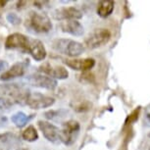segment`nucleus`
<instances>
[{
    "mask_svg": "<svg viewBox=\"0 0 150 150\" xmlns=\"http://www.w3.org/2000/svg\"><path fill=\"white\" fill-rule=\"evenodd\" d=\"M25 27L33 33H47L52 30L53 26L46 14L30 11L25 20Z\"/></svg>",
    "mask_w": 150,
    "mask_h": 150,
    "instance_id": "1",
    "label": "nucleus"
},
{
    "mask_svg": "<svg viewBox=\"0 0 150 150\" xmlns=\"http://www.w3.org/2000/svg\"><path fill=\"white\" fill-rule=\"evenodd\" d=\"M29 89L18 83H0V96L10 99L14 104L26 105Z\"/></svg>",
    "mask_w": 150,
    "mask_h": 150,
    "instance_id": "2",
    "label": "nucleus"
},
{
    "mask_svg": "<svg viewBox=\"0 0 150 150\" xmlns=\"http://www.w3.org/2000/svg\"><path fill=\"white\" fill-rule=\"evenodd\" d=\"M52 48L55 51L69 57H78L84 51V46L81 42L69 38L55 39L52 42Z\"/></svg>",
    "mask_w": 150,
    "mask_h": 150,
    "instance_id": "3",
    "label": "nucleus"
},
{
    "mask_svg": "<svg viewBox=\"0 0 150 150\" xmlns=\"http://www.w3.org/2000/svg\"><path fill=\"white\" fill-rule=\"evenodd\" d=\"M80 129L81 126L78 121L69 120L65 122L60 129V142H63L65 145H72L77 140Z\"/></svg>",
    "mask_w": 150,
    "mask_h": 150,
    "instance_id": "4",
    "label": "nucleus"
},
{
    "mask_svg": "<svg viewBox=\"0 0 150 150\" xmlns=\"http://www.w3.org/2000/svg\"><path fill=\"white\" fill-rule=\"evenodd\" d=\"M111 39V33L107 29H96L86 38V45L89 49H95L107 44Z\"/></svg>",
    "mask_w": 150,
    "mask_h": 150,
    "instance_id": "5",
    "label": "nucleus"
},
{
    "mask_svg": "<svg viewBox=\"0 0 150 150\" xmlns=\"http://www.w3.org/2000/svg\"><path fill=\"white\" fill-rule=\"evenodd\" d=\"M55 103V99L51 96L44 95L40 92H30L28 96L26 105H28L30 108L39 110L48 108L52 106Z\"/></svg>",
    "mask_w": 150,
    "mask_h": 150,
    "instance_id": "6",
    "label": "nucleus"
},
{
    "mask_svg": "<svg viewBox=\"0 0 150 150\" xmlns=\"http://www.w3.org/2000/svg\"><path fill=\"white\" fill-rule=\"evenodd\" d=\"M38 71L54 80H66L69 78V72L63 66H54L49 62H44L38 67Z\"/></svg>",
    "mask_w": 150,
    "mask_h": 150,
    "instance_id": "7",
    "label": "nucleus"
},
{
    "mask_svg": "<svg viewBox=\"0 0 150 150\" xmlns=\"http://www.w3.org/2000/svg\"><path fill=\"white\" fill-rule=\"evenodd\" d=\"M30 38L23 33H15L8 35L5 41V47L7 49H19L23 52H28Z\"/></svg>",
    "mask_w": 150,
    "mask_h": 150,
    "instance_id": "8",
    "label": "nucleus"
},
{
    "mask_svg": "<svg viewBox=\"0 0 150 150\" xmlns=\"http://www.w3.org/2000/svg\"><path fill=\"white\" fill-rule=\"evenodd\" d=\"M38 126L41 131L43 137L48 141L54 144H58L60 142V129L58 127H56L55 125L49 123L47 121L42 120L38 122Z\"/></svg>",
    "mask_w": 150,
    "mask_h": 150,
    "instance_id": "9",
    "label": "nucleus"
},
{
    "mask_svg": "<svg viewBox=\"0 0 150 150\" xmlns=\"http://www.w3.org/2000/svg\"><path fill=\"white\" fill-rule=\"evenodd\" d=\"M52 17L56 21H78L83 17V13L76 7H61L53 11Z\"/></svg>",
    "mask_w": 150,
    "mask_h": 150,
    "instance_id": "10",
    "label": "nucleus"
},
{
    "mask_svg": "<svg viewBox=\"0 0 150 150\" xmlns=\"http://www.w3.org/2000/svg\"><path fill=\"white\" fill-rule=\"evenodd\" d=\"M28 81L33 86L54 90L57 86V81L43 74H33L28 77Z\"/></svg>",
    "mask_w": 150,
    "mask_h": 150,
    "instance_id": "11",
    "label": "nucleus"
},
{
    "mask_svg": "<svg viewBox=\"0 0 150 150\" xmlns=\"http://www.w3.org/2000/svg\"><path fill=\"white\" fill-rule=\"evenodd\" d=\"M28 65H29V62H18L14 64L12 67H10L9 69L1 74L0 80L3 81H9L16 78L23 77L26 73Z\"/></svg>",
    "mask_w": 150,
    "mask_h": 150,
    "instance_id": "12",
    "label": "nucleus"
},
{
    "mask_svg": "<svg viewBox=\"0 0 150 150\" xmlns=\"http://www.w3.org/2000/svg\"><path fill=\"white\" fill-rule=\"evenodd\" d=\"M28 52L35 61H43L47 56L46 49L44 44L39 39L30 38L29 46H28Z\"/></svg>",
    "mask_w": 150,
    "mask_h": 150,
    "instance_id": "13",
    "label": "nucleus"
},
{
    "mask_svg": "<svg viewBox=\"0 0 150 150\" xmlns=\"http://www.w3.org/2000/svg\"><path fill=\"white\" fill-rule=\"evenodd\" d=\"M64 63L73 70L77 71H86L91 70L95 66V60L92 58H84V59H66Z\"/></svg>",
    "mask_w": 150,
    "mask_h": 150,
    "instance_id": "14",
    "label": "nucleus"
},
{
    "mask_svg": "<svg viewBox=\"0 0 150 150\" xmlns=\"http://www.w3.org/2000/svg\"><path fill=\"white\" fill-rule=\"evenodd\" d=\"M60 28L63 33H67L74 36H81L84 33L83 26L77 20L62 22Z\"/></svg>",
    "mask_w": 150,
    "mask_h": 150,
    "instance_id": "15",
    "label": "nucleus"
},
{
    "mask_svg": "<svg viewBox=\"0 0 150 150\" xmlns=\"http://www.w3.org/2000/svg\"><path fill=\"white\" fill-rule=\"evenodd\" d=\"M16 141L17 137L14 134H0V150H29L24 147H20Z\"/></svg>",
    "mask_w": 150,
    "mask_h": 150,
    "instance_id": "16",
    "label": "nucleus"
},
{
    "mask_svg": "<svg viewBox=\"0 0 150 150\" xmlns=\"http://www.w3.org/2000/svg\"><path fill=\"white\" fill-rule=\"evenodd\" d=\"M115 8L114 1L111 0H103L97 4V15L101 18H107L113 13Z\"/></svg>",
    "mask_w": 150,
    "mask_h": 150,
    "instance_id": "17",
    "label": "nucleus"
},
{
    "mask_svg": "<svg viewBox=\"0 0 150 150\" xmlns=\"http://www.w3.org/2000/svg\"><path fill=\"white\" fill-rule=\"evenodd\" d=\"M32 117H29L28 115L25 114L24 112H17L11 117V122L15 124L17 128H23L28 124V122L30 120Z\"/></svg>",
    "mask_w": 150,
    "mask_h": 150,
    "instance_id": "18",
    "label": "nucleus"
},
{
    "mask_svg": "<svg viewBox=\"0 0 150 150\" xmlns=\"http://www.w3.org/2000/svg\"><path fill=\"white\" fill-rule=\"evenodd\" d=\"M22 138L28 142H33L38 139V134L36 129L33 126H29L28 128L23 132Z\"/></svg>",
    "mask_w": 150,
    "mask_h": 150,
    "instance_id": "19",
    "label": "nucleus"
},
{
    "mask_svg": "<svg viewBox=\"0 0 150 150\" xmlns=\"http://www.w3.org/2000/svg\"><path fill=\"white\" fill-rule=\"evenodd\" d=\"M66 110L60 109V110H51V111H47L44 113L45 118L48 120H54V121H59L60 118H64L67 114Z\"/></svg>",
    "mask_w": 150,
    "mask_h": 150,
    "instance_id": "20",
    "label": "nucleus"
},
{
    "mask_svg": "<svg viewBox=\"0 0 150 150\" xmlns=\"http://www.w3.org/2000/svg\"><path fill=\"white\" fill-rule=\"evenodd\" d=\"M139 113H140V107H137V109H134V111H132L131 114H129L128 117H127L125 124H126V125H129V124L134 123L135 121H137L138 116H139Z\"/></svg>",
    "mask_w": 150,
    "mask_h": 150,
    "instance_id": "21",
    "label": "nucleus"
},
{
    "mask_svg": "<svg viewBox=\"0 0 150 150\" xmlns=\"http://www.w3.org/2000/svg\"><path fill=\"white\" fill-rule=\"evenodd\" d=\"M13 105H14V103L10 99L0 96V113L4 112L5 110H9Z\"/></svg>",
    "mask_w": 150,
    "mask_h": 150,
    "instance_id": "22",
    "label": "nucleus"
},
{
    "mask_svg": "<svg viewBox=\"0 0 150 150\" xmlns=\"http://www.w3.org/2000/svg\"><path fill=\"white\" fill-rule=\"evenodd\" d=\"M6 19H7V21L10 23V24L14 25V26H18V25L21 24V22H22L21 18H20V17L17 15L16 13H9V14H7Z\"/></svg>",
    "mask_w": 150,
    "mask_h": 150,
    "instance_id": "23",
    "label": "nucleus"
},
{
    "mask_svg": "<svg viewBox=\"0 0 150 150\" xmlns=\"http://www.w3.org/2000/svg\"><path fill=\"white\" fill-rule=\"evenodd\" d=\"M90 107H91V104L87 102V101H84V102H81L80 104H77L74 109L78 112H84V111H88Z\"/></svg>",
    "mask_w": 150,
    "mask_h": 150,
    "instance_id": "24",
    "label": "nucleus"
},
{
    "mask_svg": "<svg viewBox=\"0 0 150 150\" xmlns=\"http://www.w3.org/2000/svg\"><path fill=\"white\" fill-rule=\"evenodd\" d=\"M8 63L6 61H4V60H0V73H2V72H5L6 71V69H8Z\"/></svg>",
    "mask_w": 150,
    "mask_h": 150,
    "instance_id": "25",
    "label": "nucleus"
},
{
    "mask_svg": "<svg viewBox=\"0 0 150 150\" xmlns=\"http://www.w3.org/2000/svg\"><path fill=\"white\" fill-rule=\"evenodd\" d=\"M146 118H147V120H148L150 122V114H147L146 115Z\"/></svg>",
    "mask_w": 150,
    "mask_h": 150,
    "instance_id": "26",
    "label": "nucleus"
},
{
    "mask_svg": "<svg viewBox=\"0 0 150 150\" xmlns=\"http://www.w3.org/2000/svg\"><path fill=\"white\" fill-rule=\"evenodd\" d=\"M148 137H150V132H149V134H148Z\"/></svg>",
    "mask_w": 150,
    "mask_h": 150,
    "instance_id": "27",
    "label": "nucleus"
},
{
    "mask_svg": "<svg viewBox=\"0 0 150 150\" xmlns=\"http://www.w3.org/2000/svg\"><path fill=\"white\" fill-rule=\"evenodd\" d=\"M149 150H150V147H149Z\"/></svg>",
    "mask_w": 150,
    "mask_h": 150,
    "instance_id": "28",
    "label": "nucleus"
}]
</instances>
